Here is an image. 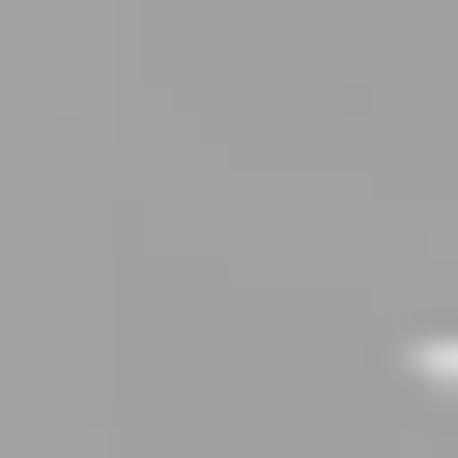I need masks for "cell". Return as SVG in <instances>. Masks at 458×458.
<instances>
[{"label":"cell","instance_id":"obj_1","mask_svg":"<svg viewBox=\"0 0 458 458\" xmlns=\"http://www.w3.org/2000/svg\"><path fill=\"white\" fill-rule=\"evenodd\" d=\"M429 372H458V344H429Z\"/></svg>","mask_w":458,"mask_h":458}]
</instances>
